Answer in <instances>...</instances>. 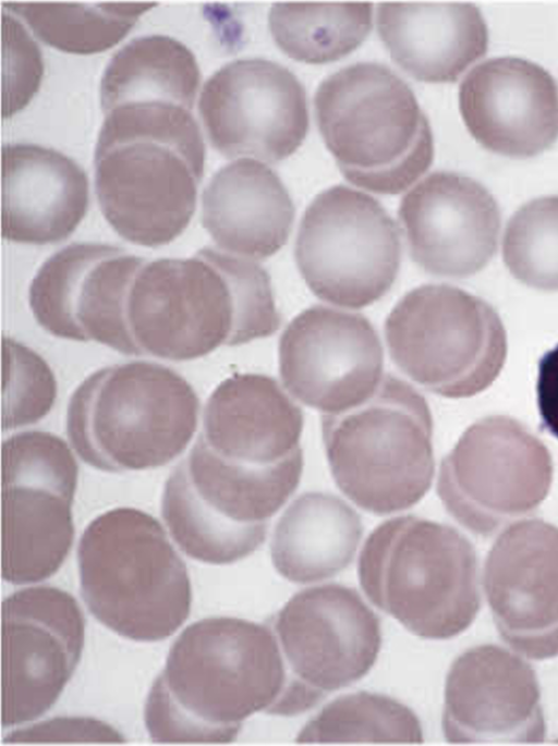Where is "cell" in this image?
Here are the masks:
<instances>
[{
  "instance_id": "cell-36",
  "label": "cell",
  "mask_w": 558,
  "mask_h": 746,
  "mask_svg": "<svg viewBox=\"0 0 558 746\" xmlns=\"http://www.w3.org/2000/svg\"><path fill=\"white\" fill-rule=\"evenodd\" d=\"M536 392L542 427L558 438V345L539 359Z\"/></svg>"
},
{
  "instance_id": "cell-12",
  "label": "cell",
  "mask_w": 558,
  "mask_h": 746,
  "mask_svg": "<svg viewBox=\"0 0 558 746\" xmlns=\"http://www.w3.org/2000/svg\"><path fill=\"white\" fill-rule=\"evenodd\" d=\"M400 230L373 196L331 186L300 222L295 264L307 288L335 306L360 309L383 298L401 266Z\"/></svg>"
},
{
  "instance_id": "cell-15",
  "label": "cell",
  "mask_w": 558,
  "mask_h": 746,
  "mask_svg": "<svg viewBox=\"0 0 558 746\" xmlns=\"http://www.w3.org/2000/svg\"><path fill=\"white\" fill-rule=\"evenodd\" d=\"M198 111L213 147L226 158L278 162L308 129L306 94L293 73L265 59H239L205 83Z\"/></svg>"
},
{
  "instance_id": "cell-30",
  "label": "cell",
  "mask_w": 558,
  "mask_h": 746,
  "mask_svg": "<svg viewBox=\"0 0 558 746\" xmlns=\"http://www.w3.org/2000/svg\"><path fill=\"white\" fill-rule=\"evenodd\" d=\"M156 2L4 1L45 44L92 54L117 45Z\"/></svg>"
},
{
  "instance_id": "cell-25",
  "label": "cell",
  "mask_w": 558,
  "mask_h": 746,
  "mask_svg": "<svg viewBox=\"0 0 558 746\" xmlns=\"http://www.w3.org/2000/svg\"><path fill=\"white\" fill-rule=\"evenodd\" d=\"M295 209L280 178L252 158L220 168L202 194V224L219 249L266 259L288 242Z\"/></svg>"
},
{
  "instance_id": "cell-29",
  "label": "cell",
  "mask_w": 558,
  "mask_h": 746,
  "mask_svg": "<svg viewBox=\"0 0 558 746\" xmlns=\"http://www.w3.org/2000/svg\"><path fill=\"white\" fill-rule=\"evenodd\" d=\"M277 46L290 58L322 64L356 49L372 28L371 2H276L268 17Z\"/></svg>"
},
{
  "instance_id": "cell-32",
  "label": "cell",
  "mask_w": 558,
  "mask_h": 746,
  "mask_svg": "<svg viewBox=\"0 0 558 746\" xmlns=\"http://www.w3.org/2000/svg\"><path fill=\"white\" fill-rule=\"evenodd\" d=\"M502 259L525 285L558 291V196L530 200L512 215L502 237Z\"/></svg>"
},
{
  "instance_id": "cell-8",
  "label": "cell",
  "mask_w": 558,
  "mask_h": 746,
  "mask_svg": "<svg viewBox=\"0 0 558 746\" xmlns=\"http://www.w3.org/2000/svg\"><path fill=\"white\" fill-rule=\"evenodd\" d=\"M322 436L339 490L375 515L404 511L428 492L435 473L433 417L409 382L384 375L363 403L322 415Z\"/></svg>"
},
{
  "instance_id": "cell-6",
  "label": "cell",
  "mask_w": 558,
  "mask_h": 746,
  "mask_svg": "<svg viewBox=\"0 0 558 746\" xmlns=\"http://www.w3.org/2000/svg\"><path fill=\"white\" fill-rule=\"evenodd\" d=\"M357 576L375 607L422 638H452L481 609L473 545L454 527L420 516L376 526L360 552Z\"/></svg>"
},
{
  "instance_id": "cell-27",
  "label": "cell",
  "mask_w": 558,
  "mask_h": 746,
  "mask_svg": "<svg viewBox=\"0 0 558 746\" xmlns=\"http://www.w3.org/2000/svg\"><path fill=\"white\" fill-rule=\"evenodd\" d=\"M362 536L361 516L344 500L329 492H304L276 524L271 561L289 582H322L352 563Z\"/></svg>"
},
{
  "instance_id": "cell-10",
  "label": "cell",
  "mask_w": 558,
  "mask_h": 746,
  "mask_svg": "<svg viewBox=\"0 0 558 746\" xmlns=\"http://www.w3.org/2000/svg\"><path fill=\"white\" fill-rule=\"evenodd\" d=\"M395 365L425 390L449 399L473 396L501 371L507 337L496 310L448 284L404 294L384 325Z\"/></svg>"
},
{
  "instance_id": "cell-19",
  "label": "cell",
  "mask_w": 558,
  "mask_h": 746,
  "mask_svg": "<svg viewBox=\"0 0 558 746\" xmlns=\"http://www.w3.org/2000/svg\"><path fill=\"white\" fill-rule=\"evenodd\" d=\"M142 258L101 243L63 247L40 266L31 282L33 316L57 338L94 341L123 353V299Z\"/></svg>"
},
{
  "instance_id": "cell-2",
  "label": "cell",
  "mask_w": 558,
  "mask_h": 746,
  "mask_svg": "<svg viewBox=\"0 0 558 746\" xmlns=\"http://www.w3.org/2000/svg\"><path fill=\"white\" fill-rule=\"evenodd\" d=\"M283 684L269 624L206 617L172 644L148 693L145 725L157 743H229L248 717L271 713Z\"/></svg>"
},
{
  "instance_id": "cell-9",
  "label": "cell",
  "mask_w": 558,
  "mask_h": 746,
  "mask_svg": "<svg viewBox=\"0 0 558 746\" xmlns=\"http://www.w3.org/2000/svg\"><path fill=\"white\" fill-rule=\"evenodd\" d=\"M300 480L230 463L198 436L165 484L161 515L187 557L216 565L234 563L264 543L271 517Z\"/></svg>"
},
{
  "instance_id": "cell-28",
  "label": "cell",
  "mask_w": 558,
  "mask_h": 746,
  "mask_svg": "<svg viewBox=\"0 0 558 746\" xmlns=\"http://www.w3.org/2000/svg\"><path fill=\"white\" fill-rule=\"evenodd\" d=\"M201 72L193 52L165 35L137 37L108 63L100 82L102 112L132 102H170L193 110Z\"/></svg>"
},
{
  "instance_id": "cell-34",
  "label": "cell",
  "mask_w": 558,
  "mask_h": 746,
  "mask_svg": "<svg viewBox=\"0 0 558 746\" xmlns=\"http://www.w3.org/2000/svg\"><path fill=\"white\" fill-rule=\"evenodd\" d=\"M3 91L2 117L22 110L37 93L44 73L40 49L22 24L2 15Z\"/></svg>"
},
{
  "instance_id": "cell-24",
  "label": "cell",
  "mask_w": 558,
  "mask_h": 746,
  "mask_svg": "<svg viewBox=\"0 0 558 746\" xmlns=\"http://www.w3.org/2000/svg\"><path fill=\"white\" fill-rule=\"evenodd\" d=\"M379 37L393 61L414 78L453 83L488 46L480 9L460 1H385Z\"/></svg>"
},
{
  "instance_id": "cell-31",
  "label": "cell",
  "mask_w": 558,
  "mask_h": 746,
  "mask_svg": "<svg viewBox=\"0 0 558 746\" xmlns=\"http://www.w3.org/2000/svg\"><path fill=\"white\" fill-rule=\"evenodd\" d=\"M424 741L414 711L386 695L356 692L340 696L311 719L296 736L306 743H408Z\"/></svg>"
},
{
  "instance_id": "cell-1",
  "label": "cell",
  "mask_w": 558,
  "mask_h": 746,
  "mask_svg": "<svg viewBox=\"0 0 558 746\" xmlns=\"http://www.w3.org/2000/svg\"><path fill=\"white\" fill-rule=\"evenodd\" d=\"M125 355L173 362L270 337L281 326L257 262L210 246L186 258H142L122 311Z\"/></svg>"
},
{
  "instance_id": "cell-26",
  "label": "cell",
  "mask_w": 558,
  "mask_h": 746,
  "mask_svg": "<svg viewBox=\"0 0 558 746\" xmlns=\"http://www.w3.org/2000/svg\"><path fill=\"white\" fill-rule=\"evenodd\" d=\"M76 490L26 481L1 485V575L14 585L52 576L74 539Z\"/></svg>"
},
{
  "instance_id": "cell-4",
  "label": "cell",
  "mask_w": 558,
  "mask_h": 746,
  "mask_svg": "<svg viewBox=\"0 0 558 746\" xmlns=\"http://www.w3.org/2000/svg\"><path fill=\"white\" fill-rule=\"evenodd\" d=\"M199 400L173 369L133 360L90 374L74 390L66 435L83 462L107 473L165 466L191 442Z\"/></svg>"
},
{
  "instance_id": "cell-21",
  "label": "cell",
  "mask_w": 558,
  "mask_h": 746,
  "mask_svg": "<svg viewBox=\"0 0 558 746\" xmlns=\"http://www.w3.org/2000/svg\"><path fill=\"white\" fill-rule=\"evenodd\" d=\"M466 129L484 148L530 158L558 139V87L541 65L498 57L475 65L459 87Z\"/></svg>"
},
{
  "instance_id": "cell-16",
  "label": "cell",
  "mask_w": 558,
  "mask_h": 746,
  "mask_svg": "<svg viewBox=\"0 0 558 746\" xmlns=\"http://www.w3.org/2000/svg\"><path fill=\"white\" fill-rule=\"evenodd\" d=\"M278 363L288 392L323 414L363 403L384 377V348L373 323L360 313L320 304L284 328Z\"/></svg>"
},
{
  "instance_id": "cell-17",
  "label": "cell",
  "mask_w": 558,
  "mask_h": 746,
  "mask_svg": "<svg viewBox=\"0 0 558 746\" xmlns=\"http://www.w3.org/2000/svg\"><path fill=\"white\" fill-rule=\"evenodd\" d=\"M451 744H538L546 723L533 666L493 644L466 649L452 662L441 718Z\"/></svg>"
},
{
  "instance_id": "cell-11",
  "label": "cell",
  "mask_w": 558,
  "mask_h": 746,
  "mask_svg": "<svg viewBox=\"0 0 558 746\" xmlns=\"http://www.w3.org/2000/svg\"><path fill=\"white\" fill-rule=\"evenodd\" d=\"M268 624L284 671L274 716H298L356 683L372 670L381 647L378 615L354 588L340 584L296 592Z\"/></svg>"
},
{
  "instance_id": "cell-3",
  "label": "cell",
  "mask_w": 558,
  "mask_h": 746,
  "mask_svg": "<svg viewBox=\"0 0 558 746\" xmlns=\"http://www.w3.org/2000/svg\"><path fill=\"white\" fill-rule=\"evenodd\" d=\"M95 156V189L110 227L136 245L157 247L189 225L205 166L191 109L132 102L106 112Z\"/></svg>"
},
{
  "instance_id": "cell-13",
  "label": "cell",
  "mask_w": 558,
  "mask_h": 746,
  "mask_svg": "<svg viewBox=\"0 0 558 746\" xmlns=\"http://www.w3.org/2000/svg\"><path fill=\"white\" fill-rule=\"evenodd\" d=\"M551 479L545 444L519 420L493 415L472 424L441 460L436 490L459 524L487 537L535 512Z\"/></svg>"
},
{
  "instance_id": "cell-20",
  "label": "cell",
  "mask_w": 558,
  "mask_h": 746,
  "mask_svg": "<svg viewBox=\"0 0 558 746\" xmlns=\"http://www.w3.org/2000/svg\"><path fill=\"white\" fill-rule=\"evenodd\" d=\"M398 215L412 260L429 274L468 278L485 268L496 253L498 205L469 176L430 173L402 197Z\"/></svg>"
},
{
  "instance_id": "cell-5",
  "label": "cell",
  "mask_w": 558,
  "mask_h": 746,
  "mask_svg": "<svg viewBox=\"0 0 558 746\" xmlns=\"http://www.w3.org/2000/svg\"><path fill=\"white\" fill-rule=\"evenodd\" d=\"M77 564L88 610L122 637L162 640L190 614L185 563L144 511L117 507L94 518L80 539Z\"/></svg>"
},
{
  "instance_id": "cell-22",
  "label": "cell",
  "mask_w": 558,
  "mask_h": 746,
  "mask_svg": "<svg viewBox=\"0 0 558 746\" xmlns=\"http://www.w3.org/2000/svg\"><path fill=\"white\" fill-rule=\"evenodd\" d=\"M302 408L277 379L234 374L209 395L199 437L221 458L252 469L302 476Z\"/></svg>"
},
{
  "instance_id": "cell-14",
  "label": "cell",
  "mask_w": 558,
  "mask_h": 746,
  "mask_svg": "<svg viewBox=\"0 0 558 746\" xmlns=\"http://www.w3.org/2000/svg\"><path fill=\"white\" fill-rule=\"evenodd\" d=\"M85 621L75 598L32 586L1 604V722L13 726L48 711L74 673Z\"/></svg>"
},
{
  "instance_id": "cell-23",
  "label": "cell",
  "mask_w": 558,
  "mask_h": 746,
  "mask_svg": "<svg viewBox=\"0 0 558 746\" xmlns=\"http://www.w3.org/2000/svg\"><path fill=\"white\" fill-rule=\"evenodd\" d=\"M89 203L85 171L66 155L15 143L1 150V232L14 243L47 245L68 239Z\"/></svg>"
},
{
  "instance_id": "cell-7",
  "label": "cell",
  "mask_w": 558,
  "mask_h": 746,
  "mask_svg": "<svg viewBox=\"0 0 558 746\" xmlns=\"http://www.w3.org/2000/svg\"><path fill=\"white\" fill-rule=\"evenodd\" d=\"M314 103L322 137L353 185L397 195L430 167L428 120L411 88L389 68L361 62L341 69L322 82Z\"/></svg>"
},
{
  "instance_id": "cell-35",
  "label": "cell",
  "mask_w": 558,
  "mask_h": 746,
  "mask_svg": "<svg viewBox=\"0 0 558 746\" xmlns=\"http://www.w3.org/2000/svg\"><path fill=\"white\" fill-rule=\"evenodd\" d=\"M123 739L116 729L97 719L61 717L15 730L4 738L3 743H122Z\"/></svg>"
},
{
  "instance_id": "cell-18",
  "label": "cell",
  "mask_w": 558,
  "mask_h": 746,
  "mask_svg": "<svg viewBox=\"0 0 558 746\" xmlns=\"http://www.w3.org/2000/svg\"><path fill=\"white\" fill-rule=\"evenodd\" d=\"M484 590L505 643L534 660L558 656V527L543 519L505 529L489 550Z\"/></svg>"
},
{
  "instance_id": "cell-33",
  "label": "cell",
  "mask_w": 558,
  "mask_h": 746,
  "mask_svg": "<svg viewBox=\"0 0 558 746\" xmlns=\"http://www.w3.org/2000/svg\"><path fill=\"white\" fill-rule=\"evenodd\" d=\"M2 430L35 424L52 408L56 377L47 362L23 343L2 339Z\"/></svg>"
}]
</instances>
